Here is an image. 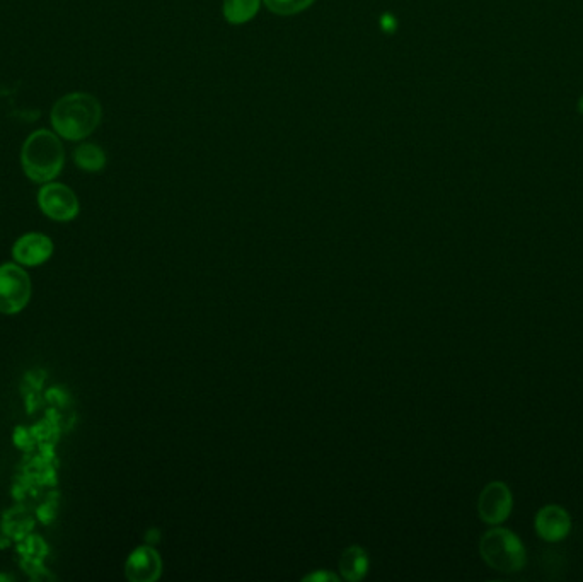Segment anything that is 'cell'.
<instances>
[{
  "label": "cell",
  "instance_id": "5",
  "mask_svg": "<svg viewBox=\"0 0 583 582\" xmlns=\"http://www.w3.org/2000/svg\"><path fill=\"white\" fill-rule=\"evenodd\" d=\"M38 205L45 216L57 222L74 221L81 212V204L74 190L57 181L45 183L40 188Z\"/></svg>",
  "mask_w": 583,
  "mask_h": 582
},
{
  "label": "cell",
  "instance_id": "15",
  "mask_svg": "<svg viewBox=\"0 0 583 582\" xmlns=\"http://www.w3.org/2000/svg\"><path fill=\"white\" fill-rule=\"evenodd\" d=\"M577 110L580 115H583V96H580V99H578Z\"/></svg>",
  "mask_w": 583,
  "mask_h": 582
},
{
  "label": "cell",
  "instance_id": "10",
  "mask_svg": "<svg viewBox=\"0 0 583 582\" xmlns=\"http://www.w3.org/2000/svg\"><path fill=\"white\" fill-rule=\"evenodd\" d=\"M341 576L347 581H360L369 571V557L364 548L350 547L343 552L340 559Z\"/></svg>",
  "mask_w": 583,
  "mask_h": 582
},
{
  "label": "cell",
  "instance_id": "3",
  "mask_svg": "<svg viewBox=\"0 0 583 582\" xmlns=\"http://www.w3.org/2000/svg\"><path fill=\"white\" fill-rule=\"evenodd\" d=\"M480 552L491 569L505 574L522 571L526 565V548L514 531L505 528L486 531L481 538Z\"/></svg>",
  "mask_w": 583,
  "mask_h": 582
},
{
  "label": "cell",
  "instance_id": "11",
  "mask_svg": "<svg viewBox=\"0 0 583 582\" xmlns=\"http://www.w3.org/2000/svg\"><path fill=\"white\" fill-rule=\"evenodd\" d=\"M72 158H74L77 168H81L87 173H98L106 166V154H104L103 149L96 144H91V142H84L81 146L76 147Z\"/></svg>",
  "mask_w": 583,
  "mask_h": 582
},
{
  "label": "cell",
  "instance_id": "4",
  "mask_svg": "<svg viewBox=\"0 0 583 582\" xmlns=\"http://www.w3.org/2000/svg\"><path fill=\"white\" fill-rule=\"evenodd\" d=\"M31 299V279L23 265H0V313L18 315Z\"/></svg>",
  "mask_w": 583,
  "mask_h": 582
},
{
  "label": "cell",
  "instance_id": "12",
  "mask_svg": "<svg viewBox=\"0 0 583 582\" xmlns=\"http://www.w3.org/2000/svg\"><path fill=\"white\" fill-rule=\"evenodd\" d=\"M261 0H226L224 16L232 24H244L260 11Z\"/></svg>",
  "mask_w": 583,
  "mask_h": 582
},
{
  "label": "cell",
  "instance_id": "14",
  "mask_svg": "<svg viewBox=\"0 0 583 582\" xmlns=\"http://www.w3.org/2000/svg\"><path fill=\"white\" fill-rule=\"evenodd\" d=\"M304 581L309 582H330L340 581V577H336L335 574H331V572H312L309 576L304 577Z\"/></svg>",
  "mask_w": 583,
  "mask_h": 582
},
{
  "label": "cell",
  "instance_id": "2",
  "mask_svg": "<svg viewBox=\"0 0 583 582\" xmlns=\"http://www.w3.org/2000/svg\"><path fill=\"white\" fill-rule=\"evenodd\" d=\"M65 164L62 140L55 132L40 129L29 135L21 147V166L24 175L33 183H50L55 180Z\"/></svg>",
  "mask_w": 583,
  "mask_h": 582
},
{
  "label": "cell",
  "instance_id": "9",
  "mask_svg": "<svg viewBox=\"0 0 583 582\" xmlns=\"http://www.w3.org/2000/svg\"><path fill=\"white\" fill-rule=\"evenodd\" d=\"M536 531L544 542H560L572 531V518L563 507L549 504L536 514Z\"/></svg>",
  "mask_w": 583,
  "mask_h": 582
},
{
  "label": "cell",
  "instance_id": "7",
  "mask_svg": "<svg viewBox=\"0 0 583 582\" xmlns=\"http://www.w3.org/2000/svg\"><path fill=\"white\" fill-rule=\"evenodd\" d=\"M53 255V241L47 234L28 233L12 246V257L23 267H36L48 262Z\"/></svg>",
  "mask_w": 583,
  "mask_h": 582
},
{
  "label": "cell",
  "instance_id": "8",
  "mask_svg": "<svg viewBox=\"0 0 583 582\" xmlns=\"http://www.w3.org/2000/svg\"><path fill=\"white\" fill-rule=\"evenodd\" d=\"M125 574H127L128 581L132 582L157 581L162 574V560L159 553L147 545L135 548L128 555Z\"/></svg>",
  "mask_w": 583,
  "mask_h": 582
},
{
  "label": "cell",
  "instance_id": "6",
  "mask_svg": "<svg viewBox=\"0 0 583 582\" xmlns=\"http://www.w3.org/2000/svg\"><path fill=\"white\" fill-rule=\"evenodd\" d=\"M512 492L503 482H491L478 499L480 518L488 524H500L512 513Z\"/></svg>",
  "mask_w": 583,
  "mask_h": 582
},
{
  "label": "cell",
  "instance_id": "1",
  "mask_svg": "<svg viewBox=\"0 0 583 582\" xmlns=\"http://www.w3.org/2000/svg\"><path fill=\"white\" fill-rule=\"evenodd\" d=\"M103 110L93 94L70 93L58 99L50 111V122L58 137L81 142L98 129Z\"/></svg>",
  "mask_w": 583,
  "mask_h": 582
},
{
  "label": "cell",
  "instance_id": "13",
  "mask_svg": "<svg viewBox=\"0 0 583 582\" xmlns=\"http://www.w3.org/2000/svg\"><path fill=\"white\" fill-rule=\"evenodd\" d=\"M265 6L280 16H294L311 6L314 0H263Z\"/></svg>",
  "mask_w": 583,
  "mask_h": 582
}]
</instances>
